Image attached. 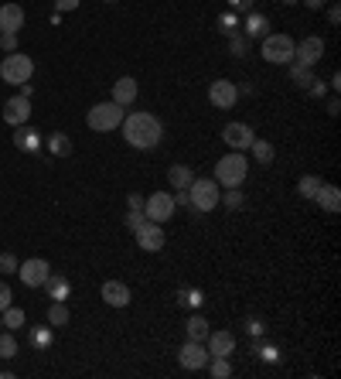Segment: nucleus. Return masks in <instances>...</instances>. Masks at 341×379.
I'll use <instances>...</instances> for the list:
<instances>
[{"label": "nucleus", "mask_w": 341, "mask_h": 379, "mask_svg": "<svg viewBox=\"0 0 341 379\" xmlns=\"http://www.w3.org/2000/svg\"><path fill=\"white\" fill-rule=\"evenodd\" d=\"M280 4H287V7H294V4H301V0H280Z\"/></svg>", "instance_id": "51"}, {"label": "nucleus", "mask_w": 341, "mask_h": 379, "mask_svg": "<svg viewBox=\"0 0 341 379\" xmlns=\"http://www.w3.org/2000/svg\"><path fill=\"white\" fill-rule=\"evenodd\" d=\"M144 215L151 219V222H168L170 215H174V198H170L168 191H154L151 198H144Z\"/></svg>", "instance_id": "8"}, {"label": "nucleus", "mask_w": 341, "mask_h": 379, "mask_svg": "<svg viewBox=\"0 0 341 379\" xmlns=\"http://www.w3.org/2000/svg\"><path fill=\"white\" fill-rule=\"evenodd\" d=\"M0 328H4V322H0Z\"/></svg>", "instance_id": "53"}, {"label": "nucleus", "mask_w": 341, "mask_h": 379, "mask_svg": "<svg viewBox=\"0 0 341 379\" xmlns=\"http://www.w3.org/2000/svg\"><path fill=\"white\" fill-rule=\"evenodd\" d=\"M48 273H52V266H48V260H41V256H31V260H24V264L18 266V277L24 287H41L48 281Z\"/></svg>", "instance_id": "9"}, {"label": "nucleus", "mask_w": 341, "mask_h": 379, "mask_svg": "<svg viewBox=\"0 0 341 379\" xmlns=\"http://www.w3.org/2000/svg\"><path fill=\"white\" fill-rule=\"evenodd\" d=\"M205 349H209V356H232V349H236V335L232 332H209V339H205Z\"/></svg>", "instance_id": "19"}, {"label": "nucleus", "mask_w": 341, "mask_h": 379, "mask_svg": "<svg viewBox=\"0 0 341 379\" xmlns=\"http://www.w3.org/2000/svg\"><path fill=\"white\" fill-rule=\"evenodd\" d=\"M144 222H147V215H144V212H127V229H130V232H137Z\"/></svg>", "instance_id": "43"}, {"label": "nucleus", "mask_w": 341, "mask_h": 379, "mask_svg": "<svg viewBox=\"0 0 341 379\" xmlns=\"http://www.w3.org/2000/svg\"><path fill=\"white\" fill-rule=\"evenodd\" d=\"M0 48L11 55V52H18V35L14 31H0Z\"/></svg>", "instance_id": "41"}, {"label": "nucleus", "mask_w": 341, "mask_h": 379, "mask_svg": "<svg viewBox=\"0 0 341 379\" xmlns=\"http://www.w3.org/2000/svg\"><path fill=\"white\" fill-rule=\"evenodd\" d=\"M48 154H55V157H69L72 154V137L69 133H62V130H55V133H48Z\"/></svg>", "instance_id": "25"}, {"label": "nucleus", "mask_w": 341, "mask_h": 379, "mask_svg": "<svg viewBox=\"0 0 341 379\" xmlns=\"http://www.w3.org/2000/svg\"><path fill=\"white\" fill-rule=\"evenodd\" d=\"M35 76V62L31 55H24V52H11V55H4L0 62V79L7 82V86H21V82H31Z\"/></svg>", "instance_id": "4"}, {"label": "nucleus", "mask_w": 341, "mask_h": 379, "mask_svg": "<svg viewBox=\"0 0 341 379\" xmlns=\"http://www.w3.org/2000/svg\"><path fill=\"white\" fill-rule=\"evenodd\" d=\"M41 287L48 290V298H52V301H69V290H72L69 277H62V273H48V281H45Z\"/></svg>", "instance_id": "22"}, {"label": "nucleus", "mask_w": 341, "mask_h": 379, "mask_svg": "<svg viewBox=\"0 0 341 379\" xmlns=\"http://www.w3.org/2000/svg\"><path fill=\"white\" fill-rule=\"evenodd\" d=\"M55 7H58V14H65V11H76L79 0H55Z\"/></svg>", "instance_id": "47"}, {"label": "nucleus", "mask_w": 341, "mask_h": 379, "mask_svg": "<svg viewBox=\"0 0 341 379\" xmlns=\"http://www.w3.org/2000/svg\"><path fill=\"white\" fill-rule=\"evenodd\" d=\"M133 236H137V247L147 249V253H161V249H164V226H161V222H151V219H147Z\"/></svg>", "instance_id": "13"}, {"label": "nucleus", "mask_w": 341, "mask_h": 379, "mask_svg": "<svg viewBox=\"0 0 341 379\" xmlns=\"http://www.w3.org/2000/svg\"><path fill=\"white\" fill-rule=\"evenodd\" d=\"M120 130H123V140H127L130 147H137V151H154V147L164 140V123L154 113H144V110L123 116Z\"/></svg>", "instance_id": "1"}, {"label": "nucleus", "mask_w": 341, "mask_h": 379, "mask_svg": "<svg viewBox=\"0 0 341 379\" xmlns=\"http://www.w3.org/2000/svg\"><path fill=\"white\" fill-rule=\"evenodd\" d=\"M301 4H304V7H311V11H321L328 0H301Z\"/></svg>", "instance_id": "50"}, {"label": "nucleus", "mask_w": 341, "mask_h": 379, "mask_svg": "<svg viewBox=\"0 0 341 379\" xmlns=\"http://www.w3.org/2000/svg\"><path fill=\"white\" fill-rule=\"evenodd\" d=\"M290 82L307 93V86L314 82V72H311V65H297V62H290Z\"/></svg>", "instance_id": "28"}, {"label": "nucleus", "mask_w": 341, "mask_h": 379, "mask_svg": "<svg viewBox=\"0 0 341 379\" xmlns=\"http://www.w3.org/2000/svg\"><path fill=\"white\" fill-rule=\"evenodd\" d=\"M249 174V157L243 151H229L219 164H215V181L219 188H243Z\"/></svg>", "instance_id": "2"}, {"label": "nucleus", "mask_w": 341, "mask_h": 379, "mask_svg": "<svg viewBox=\"0 0 341 379\" xmlns=\"http://www.w3.org/2000/svg\"><path fill=\"white\" fill-rule=\"evenodd\" d=\"M69 304L65 301H52V307H48V324L52 328H62V324H69Z\"/></svg>", "instance_id": "32"}, {"label": "nucleus", "mask_w": 341, "mask_h": 379, "mask_svg": "<svg viewBox=\"0 0 341 379\" xmlns=\"http://www.w3.org/2000/svg\"><path fill=\"white\" fill-rule=\"evenodd\" d=\"M18 256L14 253H0V273H18Z\"/></svg>", "instance_id": "40"}, {"label": "nucleus", "mask_w": 341, "mask_h": 379, "mask_svg": "<svg viewBox=\"0 0 341 379\" xmlns=\"http://www.w3.org/2000/svg\"><path fill=\"white\" fill-rule=\"evenodd\" d=\"M0 322H4V328H11V332H14V328H24V311L11 304V307L0 311Z\"/></svg>", "instance_id": "34"}, {"label": "nucleus", "mask_w": 341, "mask_h": 379, "mask_svg": "<svg viewBox=\"0 0 341 379\" xmlns=\"http://www.w3.org/2000/svg\"><path fill=\"white\" fill-rule=\"evenodd\" d=\"M219 31L232 38V35H239V14L236 11H226V14H219Z\"/></svg>", "instance_id": "35"}, {"label": "nucleus", "mask_w": 341, "mask_h": 379, "mask_svg": "<svg viewBox=\"0 0 341 379\" xmlns=\"http://www.w3.org/2000/svg\"><path fill=\"white\" fill-rule=\"evenodd\" d=\"M4 120H7L11 127L28 123V120H31V99H24V96H11V99L4 103Z\"/></svg>", "instance_id": "15"}, {"label": "nucleus", "mask_w": 341, "mask_h": 379, "mask_svg": "<svg viewBox=\"0 0 341 379\" xmlns=\"http://www.w3.org/2000/svg\"><path fill=\"white\" fill-rule=\"evenodd\" d=\"M222 140L229 144V151H243L246 154L253 147V140H256V133L249 123H229L226 130H222Z\"/></svg>", "instance_id": "12"}, {"label": "nucleus", "mask_w": 341, "mask_h": 379, "mask_svg": "<svg viewBox=\"0 0 341 379\" xmlns=\"http://www.w3.org/2000/svg\"><path fill=\"white\" fill-rule=\"evenodd\" d=\"M229 11H236V14H249L253 7H256V0H226Z\"/></svg>", "instance_id": "42"}, {"label": "nucleus", "mask_w": 341, "mask_h": 379, "mask_svg": "<svg viewBox=\"0 0 341 379\" xmlns=\"http://www.w3.org/2000/svg\"><path fill=\"white\" fill-rule=\"evenodd\" d=\"M127 212H144V195L130 191V195H127Z\"/></svg>", "instance_id": "44"}, {"label": "nucleus", "mask_w": 341, "mask_h": 379, "mask_svg": "<svg viewBox=\"0 0 341 379\" xmlns=\"http://www.w3.org/2000/svg\"><path fill=\"white\" fill-rule=\"evenodd\" d=\"M174 198V205H185L188 209V191H178V195H170Z\"/></svg>", "instance_id": "48"}, {"label": "nucleus", "mask_w": 341, "mask_h": 379, "mask_svg": "<svg viewBox=\"0 0 341 379\" xmlns=\"http://www.w3.org/2000/svg\"><path fill=\"white\" fill-rule=\"evenodd\" d=\"M209 349H205V341H185L181 345V352H178V362H181V369H188V373H198V369H205L209 366Z\"/></svg>", "instance_id": "7"}, {"label": "nucleus", "mask_w": 341, "mask_h": 379, "mask_svg": "<svg viewBox=\"0 0 341 379\" xmlns=\"http://www.w3.org/2000/svg\"><path fill=\"white\" fill-rule=\"evenodd\" d=\"M178 304L181 307H202L205 304V290L202 287H181L178 290Z\"/></svg>", "instance_id": "29"}, {"label": "nucleus", "mask_w": 341, "mask_h": 379, "mask_svg": "<svg viewBox=\"0 0 341 379\" xmlns=\"http://www.w3.org/2000/svg\"><path fill=\"white\" fill-rule=\"evenodd\" d=\"M256 356L263 362H270V366H277L280 362V345H273V341H260V339H253V345H249Z\"/></svg>", "instance_id": "26"}, {"label": "nucleus", "mask_w": 341, "mask_h": 379, "mask_svg": "<svg viewBox=\"0 0 341 379\" xmlns=\"http://www.w3.org/2000/svg\"><path fill=\"white\" fill-rule=\"evenodd\" d=\"M243 202H246V195H243V191L239 188H226L222 191V198H219V205H226V209H243Z\"/></svg>", "instance_id": "38"}, {"label": "nucleus", "mask_w": 341, "mask_h": 379, "mask_svg": "<svg viewBox=\"0 0 341 379\" xmlns=\"http://www.w3.org/2000/svg\"><path fill=\"white\" fill-rule=\"evenodd\" d=\"M106 4H116V0H106Z\"/></svg>", "instance_id": "52"}, {"label": "nucleus", "mask_w": 341, "mask_h": 379, "mask_svg": "<svg viewBox=\"0 0 341 379\" xmlns=\"http://www.w3.org/2000/svg\"><path fill=\"white\" fill-rule=\"evenodd\" d=\"M338 110H341L338 96H335V99H328V116H338Z\"/></svg>", "instance_id": "49"}, {"label": "nucleus", "mask_w": 341, "mask_h": 379, "mask_svg": "<svg viewBox=\"0 0 341 379\" xmlns=\"http://www.w3.org/2000/svg\"><path fill=\"white\" fill-rule=\"evenodd\" d=\"M185 328H188V339L191 341H205V339H209V332H212V324L205 322L202 315H191Z\"/></svg>", "instance_id": "27"}, {"label": "nucleus", "mask_w": 341, "mask_h": 379, "mask_svg": "<svg viewBox=\"0 0 341 379\" xmlns=\"http://www.w3.org/2000/svg\"><path fill=\"white\" fill-rule=\"evenodd\" d=\"M321 178H318V174H301V181H297V195H301V198H311V202H314V195H318V191H321Z\"/></svg>", "instance_id": "30"}, {"label": "nucleus", "mask_w": 341, "mask_h": 379, "mask_svg": "<svg viewBox=\"0 0 341 379\" xmlns=\"http://www.w3.org/2000/svg\"><path fill=\"white\" fill-rule=\"evenodd\" d=\"M11 304H14V294H11V287L0 281V311H4V307H11Z\"/></svg>", "instance_id": "45"}, {"label": "nucleus", "mask_w": 341, "mask_h": 379, "mask_svg": "<svg viewBox=\"0 0 341 379\" xmlns=\"http://www.w3.org/2000/svg\"><path fill=\"white\" fill-rule=\"evenodd\" d=\"M191 181H195V171H191V164H170V168H168V185L174 191H188Z\"/></svg>", "instance_id": "21"}, {"label": "nucleus", "mask_w": 341, "mask_h": 379, "mask_svg": "<svg viewBox=\"0 0 341 379\" xmlns=\"http://www.w3.org/2000/svg\"><path fill=\"white\" fill-rule=\"evenodd\" d=\"M249 151H253V157H256L260 164H273V157H277V147H273L270 140H260V137L253 140V147H249Z\"/></svg>", "instance_id": "31"}, {"label": "nucleus", "mask_w": 341, "mask_h": 379, "mask_svg": "<svg viewBox=\"0 0 341 379\" xmlns=\"http://www.w3.org/2000/svg\"><path fill=\"white\" fill-rule=\"evenodd\" d=\"M137 96H140V86H137V79L133 76H123L113 82V103H120L123 110L137 103Z\"/></svg>", "instance_id": "17"}, {"label": "nucleus", "mask_w": 341, "mask_h": 379, "mask_svg": "<svg viewBox=\"0 0 341 379\" xmlns=\"http://www.w3.org/2000/svg\"><path fill=\"white\" fill-rule=\"evenodd\" d=\"M249 45H253V41H249L243 31H239V35H232V38H229V55H232V58H246L249 55Z\"/></svg>", "instance_id": "36"}, {"label": "nucleus", "mask_w": 341, "mask_h": 379, "mask_svg": "<svg viewBox=\"0 0 341 379\" xmlns=\"http://www.w3.org/2000/svg\"><path fill=\"white\" fill-rule=\"evenodd\" d=\"M123 116H127V110L110 99V103H96L93 110H89V116H86V123H89V130H96V133H110L123 123Z\"/></svg>", "instance_id": "5"}, {"label": "nucleus", "mask_w": 341, "mask_h": 379, "mask_svg": "<svg viewBox=\"0 0 341 379\" xmlns=\"http://www.w3.org/2000/svg\"><path fill=\"white\" fill-rule=\"evenodd\" d=\"M314 202H318L324 212H338L341 209V191L335 188V185H321V191L314 195Z\"/></svg>", "instance_id": "24"}, {"label": "nucleus", "mask_w": 341, "mask_h": 379, "mask_svg": "<svg viewBox=\"0 0 341 379\" xmlns=\"http://www.w3.org/2000/svg\"><path fill=\"white\" fill-rule=\"evenodd\" d=\"M24 28V7L21 4H4L0 7V31H14L18 35Z\"/></svg>", "instance_id": "20"}, {"label": "nucleus", "mask_w": 341, "mask_h": 379, "mask_svg": "<svg viewBox=\"0 0 341 379\" xmlns=\"http://www.w3.org/2000/svg\"><path fill=\"white\" fill-rule=\"evenodd\" d=\"M246 335H249V339H263V335H266V324H263V318H256V315H249V318H246Z\"/></svg>", "instance_id": "39"}, {"label": "nucleus", "mask_w": 341, "mask_h": 379, "mask_svg": "<svg viewBox=\"0 0 341 379\" xmlns=\"http://www.w3.org/2000/svg\"><path fill=\"white\" fill-rule=\"evenodd\" d=\"M222 188L215 178H195L188 185V209L191 212H215L219 209Z\"/></svg>", "instance_id": "3"}, {"label": "nucleus", "mask_w": 341, "mask_h": 379, "mask_svg": "<svg viewBox=\"0 0 341 379\" xmlns=\"http://www.w3.org/2000/svg\"><path fill=\"white\" fill-rule=\"evenodd\" d=\"M14 147H18L21 154H38L41 147H45V137H41L35 127L21 123V127H14Z\"/></svg>", "instance_id": "14"}, {"label": "nucleus", "mask_w": 341, "mask_h": 379, "mask_svg": "<svg viewBox=\"0 0 341 379\" xmlns=\"http://www.w3.org/2000/svg\"><path fill=\"white\" fill-rule=\"evenodd\" d=\"M52 341H55V332H52L48 324H38V328H31V332H28V345H31L35 352L52 349Z\"/></svg>", "instance_id": "23"}, {"label": "nucleus", "mask_w": 341, "mask_h": 379, "mask_svg": "<svg viewBox=\"0 0 341 379\" xmlns=\"http://www.w3.org/2000/svg\"><path fill=\"white\" fill-rule=\"evenodd\" d=\"M209 99L215 110H232V106L239 103V89H236V82H229V79H215L209 86Z\"/></svg>", "instance_id": "10"}, {"label": "nucleus", "mask_w": 341, "mask_h": 379, "mask_svg": "<svg viewBox=\"0 0 341 379\" xmlns=\"http://www.w3.org/2000/svg\"><path fill=\"white\" fill-rule=\"evenodd\" d=\"M294 38L290 35H266L263 38V58L270 65H290L294 62Z\"/></svg>", "instance_id": "6"}, {"label": "nucleus", "mask_w": 341, "mask_h": 379, "mask_svg": "<svg viewBox=\"0 0 341 379\" xmlns=\"http://www.w3.org/2000/svg\"><path fill=\"white\" fill-rule=\"evenodd\" d=\"M321 55H324L321 35H307V38L297 41V48H294V62H297V65H311V69L321 62Z\"/></svg>", "instance_id": "11"}, {"label": "nucleus", "mask_w": 341, "mask_h": 379, "mask_svg": "<svg viewBox=\"0 0 341 379\" xmlns=\"http://www.w3.org/2000/svg\"><path fill=\"white\" fill-rule=\"evenodd\" d=\"M205 369H209L215 379H229V376H232V362H229V356H212Z\"/></svg>", "instance_id": "33"}, {"label": "nucleus", "mask_w": 341, "mask_h": 379, "mask_svg": "<svg viewBox=\"0 0 341 379\" xmlns=\"http://www.w3.org/2000/svg\"><path fill=\"white\" fill-rule=\"evenodd\" d=\"M243 35H246L249 41H263L266 35H270V18H266L263 11H256V7H253V11H249V14H243Z\"/></svg>", "instance_id": "16"}, {"label": "nucleus", "mask_w": 341, "mask_h": 379, "mask_svg": "<svg viewBox=\"0 0 341 379\" xmlns=\"http://www.w3.org/2000/svg\"><path fill=\"white\" fill-rule=\"evenodd\" d=\"M18 356V339H14V332H0V359H14Z\"/></svg>", "instance_id": "37"}, {"label": "nucleus", "mask_w": 341, "mask_h": 379, "mask_svg": "<svg viewBox=\"0 0 341 379\" xmlns=\"http://www.w3.org/2000/svg\"><path fill=\"white\" fill-rule=\"evenodd\" d=\"M103 301L110 304V307H127V304L133 301L130 287L123 284V281H106V284H103Z\"/></svg>", "instance_id": "18"}, {"label": "nucleus", "mask_w": 341, "mask_h": 379, "mask_svg": "<svg viewBox=\"0 0 341 379\" xmlns=\"http://www.w3.org/2000/svg\"><path fill=\"white\" fill-rule=\"evenodd\" d=\"M328 24H335V28L341 24V7L338 4H331V7H328Z\"/></svg>", "instance_id": "46"}]
</instances>
